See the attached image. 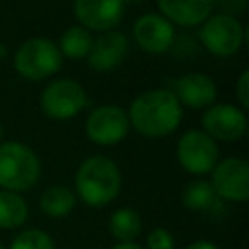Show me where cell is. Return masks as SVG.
I'll return each instance as SVG.
<instances>
[{"mask_svg":"<svg viewBox=\"0 0 249 249\" xmlns=\"http://www.w3.org/2000/svg\"><path fill=\"white\" fill-rule=\"evenodd\" d=\"M128 123L144 136H167L171 134L183 117L181 103L171 89H148L134 97L128 109Z\"/></svg>","mask_w":249,"mask_h":249,"instance_id":"6da1fadb","label":"cell"},{"mask_svg":"<svg viewBox=\"0 0 249 249\" xmlns=\"http://www.w3.org/2000/svg\"><path fill=\"white\" fill-rule=\"evenodd\" d=\"M74 181L78 196L88 206H105L119 195L121 171L113 160L105 156H91L82 161Z\"/></svg>","mask_w":249,"mask_h":249,"instance_id":"7a4b0ae2","label":"cell"},{"mask_svg":"<svg viewBox=\"0 0 249 249\" xmlns=\"http://www.w3.org/2000/svg\"><path fill=\"white\" fill-rule=\"evenodd\" d=\"M41 175L39 158L21 142L10 140L0 144V187L19 193L31 189Z\"/></svg>","mask_w":249,"mask_h":249,"instance_id":"3957f363","label":"cell"},{"mask_svg":"<svg viewBox=\"0 0 249 249\" xmlns=\"http://www.w3.org/2000/svg\"><path fill=\"white\" fill-rule=\"evenodd\" d=\"M62 64V54L58 47L43 37H33L21 43V47L16 53L14 66L16 70L33 82L45 80L53 76Z\"/></svg>","mask_w":249,"mask_h":249,"instance_id":"277c9868","label":"cell"},{"mask_svg":"<svg viewBox=\"0 0 249 249\" xmlns=\"http://www.w3.org/2000/svg\"><path fill=\"white\" fill-rule=\"evenodd\" d=\"M177 158L183 169L193 175H204L218 163V146L202 130H187L177 142Z\"/></svg>","mask_w":249,"mask_h":249,"instance_id":"5b68a950","label":"cell"},{"mask_svg":"<svg viewBox=\"0 0 249 249\" xmlns=\"http://www.w3.org/2000/svg\"><path fill=\"white\" fill-rule=\"evenodd\" d=\"M200 41L208 53L216 56H230L243 45V27L237 18L224 14L208 16L200 29Z\"/></svg>","mask_w":249,"mask_h":249,"instance_id":"8992f818","label":"cell"},{"mask_svg":"<svg viewBox=\"0 0 249 249\" xmlns=\"http://www.w3.org/2000/svg\"><path fill=\"white\" fill-rule=\"evenodd\" d=\"M86 105L84 88L70 78L51 82L41 93V109L53 119H70L78 115Z\"/></svg>","mask_w":249,"mask_h":249,"instance_id":"52a82bcc","label":"cell"},{"mask_svg":"<svg viewBox=\"0 0 249 249\" xmlns=\"http://www.w3.org/2000/svg\"><path fill=\"white\" fill-rule=\"evenodd\" d=\"M128 117L119 105H99L86 119V134L99 146H113L128 132Z\"/></svg>","mask_w":249,"mask_h":249,"instance_id":"ba28073f","label":"cell"},{"mask_svg":"<svg viewBox=\"0 0 249 249\" xmlns=\"http://www.w3.org/2000/svg\"><path fill=\"white\" fill-rule=\"evenodd\" d=\"M212 189L218 198L243 202L249 198V163L243 158H228L214 165Z\"/></svg>","mask_w":249,"mask_h":249,"instance_id":"9c48e42d","label":"cell"},{"mask_svg":"<svg viewBox=\"0 0 249 249\" xmlns=\"http://www.w3.org/2000/svg\"><path fill=\"white\" fill-rule=\"evenodd\" d=\"M202 126H204V132L212 140L233 142L245 134L247 119L239 107L230 105V103H216L204 111Z\"/></svg>","mask_w":249,"mask_h":249,"instance_id":"30bf717a","label":"cell"},{"mask_svg":"<svg viewBox=\"0 0 249 249\" xmlns=\"http://www.w3.org/2000/svg\"><path fill=\"white\" fill-rule=\"evenodd\" d=\"M134 41L140 45L146 53H165L173 47L175 41V29L173 23L167 21L163 16L158 14H144L140 16L132 25Z\"/></svg>","mask_w":249,"mask_h":249,"instance_id":"8fae6325","label":"cell"},{"mask_svg":"<svg viewBox=\"0 0 249 249\" xmlns=\"http://www.w3.org/2000/svg\"><path fill=\"white\" fill-rule=\"evenodd\" d=\"M123 8L121 0H74V16L88 31H111L119 25Z\"/></svg>","mask_w":249,"mask_h":249,"instance_id":"7c38bea8","label":"cell"},{"mask_svg":"<svg viewBox=\"0 0 249 249\" xmlns=\"http://www.w3.org/2000/svg\"><path fill=\"white\" fill-rule=\"evenodd\" d=\"M179 103L189 105L193 109H202L210 107L216 99V84L210 76L193 72L177 78L173 82V91H171Z\"/></svg>","mask_w":249,"mask_h":249,"instance_id":"4fadbf2b","label":"cell"},{"mask_svg":"<svg viewBox=\"0 0 249 249\" xmlns=\"http://www.w3.org/2000/svg\"><path fill=\"white\" fill-rule=\"evenodd\" d=\"M128 51V41L119 31H103L91 45V51L88 54L89 68L97 72L111 70L121 64Z\"/></svg>","mask_w":249,"mask_h":249,"instance_id":"5bb4252c","label":"cell"},{"mask_svg":"<svg viewBox=\"0 0 249 249\" xmlns=\"http://www.w3.org/2000/svg\"><path fill=\"white\" fill-rule=\"evenodd\" d=\"M158 6L167 21L183 27H193L208 19L212 0H158Z\"/></svg>","mask_w":249,"mask_h":249,"instance_id":"9a60e30c","label":"cell"},{"mask_svg":"<svg viewBox=\"0 0 249 249\" xmlns=\"http://www.w3.org/2000/svg\"><path fill=\"white\" fill-rule=\"evenodd\" d=\"M142 230L140 214L132 208H119L109 220V231L119 243H132Z\"/></svg>","mask_w":249,"mask_h":249,"instance_id":"2e32d148","label":"cell"},{"mask_svg":"<svg viewBox=\"0 0 249 249\" xmlns=\"http://www.w3.org/2000/svg\"><path fill=\"white\" fill-rule=\"evenodd\" d=\"M41 210L47 214V216H53V218H62L66 214H70L76 206V195L66 189V187H60V185H53L49 187L43 195H41Z\"/></svg>","mask_w":249,"mask_h":249,"instance_id":"e0dca14e","label":"cell"},{"mask_svg":"<svg viewBox=\"0 0 249 249\" xmlns=\"http://www.w3.org/2000/svg\"><path fill=\"white\" fill-rule=\"evenodd\" d=\"M93 45L91 33L82 25H72L60 35V43L56 45L60 54H66L68 58H84L89 54Z\"/></svg>","mask_w":249,"mask_h":249,"instance_id":"ac0fdd59","label":"cell"},{"mask_svg":"<svg viewBox=\"0 0 249 249\" xmlns=\"http://www.w3.org/2000/svg\"><path fill=\"white\" fill-rule=\"evenodd\" d=\"M27 220L25 200L12 191H0V228L14 230Z\"/></svg>","mask_w":249,"mask_h":249,"instance_id":"d6986e66","label":"cell"},{"mask_svg":"<svg viewBox=\"0 0 249 249\" xmlns=\"http://www.w3.org/2000/svg\"><path fill=\"white\" fill-rule=\"evenodd\" d=\"M183 204L191 210H208L216 204V193L208 181H193L183 189Z\"/></svg>","mask_w":249,"mask_h":249,"instance_id":"ffe728a7","label":"cell"},{"mask_svg":"<svg viewBox=\"0 0 249 249\" xmlns=\"http://www.w3.org/2000/svg\"><path fill=\"white\" fill-rule=\"evenodd\" d=\"M10 249H54V243L43 230H25L16 235Z\"/></svg>","mask_w":249,"mask_h":249,"instance_id":"44dd1931","label":"cell"},{"mask_svg":"<svg viewBox=\"0 0 249 249\" xmlns=\"http://www.w3.org/2000/svg\"><path fill=\"white\" fill-rule=\"evenodd\" d=\"M146 245H148V249H175V239L167 230L156 228L150 231Z\"/></svg>","mask_w":249,"mask_h":249,"instance_id":"7402d4cb","label":"cell"},{"mask_svg":"<svg viewBox=\"0 0 249 249\" xmlns=\"http://www.w3.org/2000/svg\"><path fill=\"white\" fill-rule=\"evenodd\" d=\"M212 6L220 8V14L224 16H239L247 8V0H212Z\"/></svg>","mask_w":249,"mask_h":249,"instance_id":"603a6c76","label":"cell"},{"mask_svg":"<svg viewBox=\"0 0 249 249\" xmlns=\"http://www.w3.org/2000/svg\"><path fill=\"white\" fill-rule=\"evenodd\" d=\"M247 82H249V72H247V70H243V72L239 74V80H237V86H235V89H237V99H239V103H241V111L249 107Z\"/></svg>","mask_w":249,"mask_h":249,"instance_id":"cb8c5ba5","label":"cell"},{"mask_svg":"<svg viewBox=\"0 0 249 249\" xmlns=\"http://www.w3.org/2000/svg\"><path fill=\"white\" fill-rule=\"evenodd\" d=\"M185 249H218V247L214 243H210V241H193Z\"/></svg>","mask_w":249,"mask_h":249,"instance_id":"d4e9b609","label":"cell"},{"mask_svg":"<svg viewBox=\"0 0 249 249\" xmlns=\"http://www.w3.org/2000/svg\"><path fill=\"white\" fill-rule=\"evenodd\" d=\"M111 249H144V247H140V245H136V243H117V245L111 247Z\"/></svg>","mask_w":249,"mask_h":249,"instance_id":"484cf974","label":"cell"},{"mask_svg":"<svg viewBox=\"0 0 249 249\" xmlns=\"http://www.w3.org/2000/svg\"><path fill=\"white\" fill-rule=\"evenodd\" d=\"M4 56H6V47L0 43V58H4Z\"/></svg>","mask_w":249,"mask_h":249,"instance_id":"4316f807","label":"cell"},{"mask_svg":"<svg viewBox=\"0 0 249 249\" xmlns=\"http://www.w3.org/2000/svg\"><path fill=\"white\" fill-rule=\"evenodd\" d=\"M123 4H136V2H140V0H121Z\"/></svg>","mask_w":249,"mask_h":249,"instance_id":"83f0119b","label":"cell"},{"mask_svg":"<svg viewBox=\"0 0 249 249\" xmlns=\"http://www.w3.org/2000/svg\"><path fill=\"white\" fill-rule=\"evenodd\" d=\"M0 138H2V126H0Z\"/></svg>","mask_w":249,"mask_h":249,"instance_id":"f1b7e54d","label":"cell"},{"mask_svg":"<svg viewBox=\"0 0 249 249\" xmlns=\"http://www.w3.org/2000/svg\"><path fill=\"white\" fill-rule=\"evenodd\" d=\"M0 249H4V247H2V243H0Z\"/></svg>","mask_w":249,"mask_h":249,"instance_id":"f546056e","label":"cell"}]
</instances>
